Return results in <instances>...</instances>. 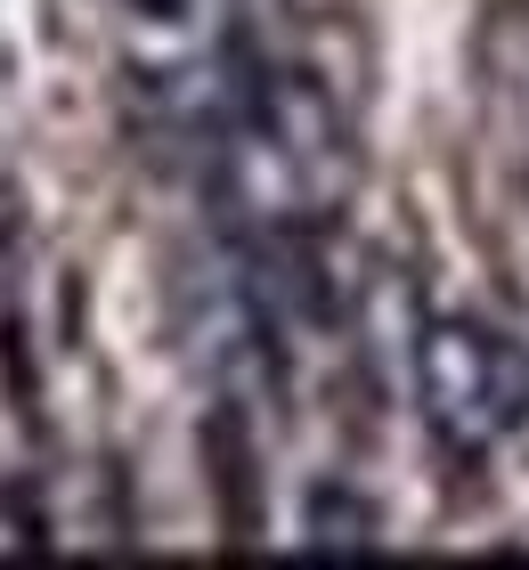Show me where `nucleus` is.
<instances>
[{
	"instance_id": "f257e3e1",
	"label": "nucleus",
	"mask_w": 529,
	"mask_h": 570,
	"mask_svg": "<svg viewBox=\"0 0 529 570\" xmlns=\"http://www.w3.org/2000/svg\"><path fill=\"white\" fill-rule=\"evenodd\" d=\"M423 367H432V416L440 424H472V432L521 424L529 367H521V351L497 343V334H481V326H440L432 351H423Z\"/></svg>"
},
{
	"instance_id": "f03ea898",
	"label": "nucleus",
	"mask_w": 529,
	"mask_h": 570,
	"mask_svg": "<svg viewBox=\"0 0 529 570\" xmlns=\"http://www.w3.org/2000/svg\"><path fill=\"white\" fill-rule=\"evenodd\" d=\"M204 473H212V513H221V547L228 554H253L261 547V456H253V432L236 407H212L204 416Z\"/></svg>"
},
{
	"instance_id": "7ed1b4c3",
	"label": "nucleus",
	"mask_w": 529,
	"mask_h": 570,
	"mask_svg": "<svg viewBox=\"0 0 529 570\" xmlns=\"http://www.w3.org/2000/svg\"><path fill=\"white\" fill-rule=\"evenodd\" d=\"M302 538L317 554H375V505L351 498L342 481H326V489H310V505H302Z\"/></svg>"
},
{
	"instance_id": "20e7f679",
	"label": "nucleus",
	"mask_w": 529,
	"mask_h": 570,
	"mask_svg": "<svg viewBox=\"0 0 529 570\" xmlns=\"http://www.w3.org/2000/svg\"><path fill=\"white\" fill-rule=\"evenodd\" d=\"M130 9H139V17H164V24H172V17H188V0H130Z\"/></svg>"
}]
</instances>
